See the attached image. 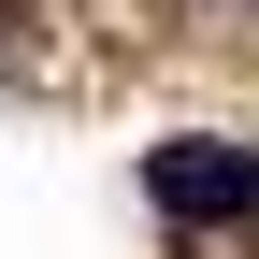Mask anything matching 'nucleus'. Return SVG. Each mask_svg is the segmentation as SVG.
Returning <instances> with one entry per match:
<instances>
[{
    "label": "nucleus",
    "mask_w": 259,
    "mask_h": 259,
    "mask_svg": "<svg viewBox=\"0 0 259 259\" xmlns=\"http://www.w3.org/2000/svg\"><path fill=\"white\" fill-rule=\"evenodd\" d=\"M144 202L187 216V231H231V216H259V144H231V130H173V144L144 158Z\"/></svg>",
    "instance_id": "f257e3e1"
}]
</instances>
